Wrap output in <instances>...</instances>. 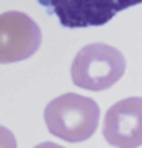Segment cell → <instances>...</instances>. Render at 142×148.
I'll return each mask as SVG.
<instances>
[{
  "mask_svg": "<svg viewBox=\"0 0 142 148\" xmlns=\"http://www.w3.org/2000/svg\"><path fill=\"white\" fill-rule=\"evenodd\" d=\"M48 132L64 141L79 143L90 138L100 120L99 105L79 93H64L48 101L44 112Z\"/></svg>",
  "mask_w": 142,
  "mask_h": 148,
  "instance_id": "obj_1",
  "label": "cell"
},
{
  "mask_svg": "<svg viewBox=\"0 0 142 148\" xmlns=\"http://www.w3.org/2000/svg\"><path fill=\"white\" fill-rule=\"evenodd\" d=\"M125 58L121 50L107 43L85 45L75 55L70 68L72 82L90 92L107 90L122 78Z\"/></svg>",
  "mask_w": 142,
  "mask_h": 148,
  "instance_id": "obj_2",
  "label": "cell"
},
{
  "mask_svg": "<svg viewBox=\"0 0 142 148\" xmlns=\"http://www.w3.org/2000/svg\"><path fill=\"white\" fill-rule=\"evenodd\" d=\"M67 28L100 27L142 0H37Z\"/></svg>",
  "mask_w": 142,
  "mask_h": 148,
  "instance_id": "obj_3",
  "label": "cell"
},
{
  "mask_svg": "<svg viewBox=\"0 0 142 148\" xmlns=\"http://www.w3.org/2000/svg\"><path fill=\"white\" fill-rule=\"evenodd\" d=\"M42 30L24 12L10 10L0 14V63H15L40 48Z\"/></svg>",
  "mask_w": 142,
  "mask_h": 148,
  "instance_id": "obj_4",
  "label": "cell"
},
{
  "mask_svg": "<svg viewBox=\"0 0 142 148\" xmlns=\"http://www.w3.org/2000/svg\"><path fill=\"white\" fill-rule=\"evenodd\" d=\"M104 136L117 148H137L142 143V98L130 97L117 101L104 118Z\"/></svg>",
  "mask_w": 142,
  "mask_h": 148,
  "instance_id": "obj_5",
  "label": "cell"
},
{
  "mask_svg": "<svg viewBox=\"0 0 142 148\" xmlns=\"http://www.w3.org/2000/svg\"><path fill=\"white\" fill-rule=\"evenodd\" d=\"M0 148H17L15 135L2 125H0Z\"/></svg>",
  "mask_w": 142,
  "mask_h": 148,
  "instance_id": "obj_6",
  "label": "cell"
},
{
  "mask_svg": "<svg viewBox=\"0 0 142 148\" xmlns=\"http://www.w3.org/2000/svg\"><path fill=\"white\" fill-rule=\"evenodd\" d=\"M35 148H64L59 143H54V141H44V143H39Z\"/></svg>",
  "mask_w": 142,
  "mask_h": 148,
  "instance_id": "obj_7",
  "label": "cell"
}]
</instances>
